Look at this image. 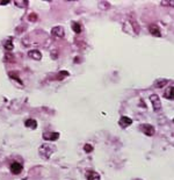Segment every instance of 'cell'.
<instances>
[{"label": "cell", "mask_w": 174, "mask_h": 180, "mask_svg": "<svg viewBox=\"0 0 174 180\" xmlns=\"http://www.w3.org/2000/svg\"><path fill=\"white\" fill-rule=\"evenodd\" d=\"M54 151H55V147H54V145L48 144V143H44V144H42V145L40 147L38 153H40V156H41L43 159H49V158L51 157V154L54 153Z\"/></svg>", "instance_id": "6da1fadb"}, {"label": "cell", "mask_w": 174, "mask_h": 180, "mask_svg": "<svg viewBox=\"0 0 174 180\" xmlns=\"http://www.w3.org/2000/svg\"><path fill=\"white\" fill-rule=\"evenodd\" d=\"M150 101L152 103V107H153V111L156 113H159L161 111V102H160V99L157 94H152L150 95Z\"/></svg>", "instance_id": "7a4b0ae2"}, {"label": "cell", "mask_w": 174, "mask_h": 180, "mask_svg": "<svg viewBox=\"0 0 174 180\" xmlns=\"http://www.w3.org/2000/svg\"><path fill=\"white\" fill-rule=\"evenodd\" d=\"M139 129L144 133L145 135H147V136H153L154 133H156L154 127H153L152 124H149V123H143V124H141V125H139Z\"/></svg>", "instance_id": "3957f363"}, {"label": "cell", "mask_w": 174, "mask_h": 180, "mask_svg": "<svg viewBox=\"0 0 174 180\" xmlns=\"http://www.w3.org/2000/svg\"><path fill=\"white\" fill-rule=\"evenodd\" d=\"M51 35L55 37H58V38H63L65 36V30L62 26H56L51 29Z\"/></svg>", "instance_id": "277c9868"}, {"label": "cell", "mask_w": 174, "mask_h": 180, "mask_svg": "<svg viewBox=\"0 0 174 180\" xmlns=\"http://www.w3.org/2000/svg\"><path fill=\"white\" fill-rule=\"evenodd\" d=\"M22 170L23 169H22V165L20 163H18V162L12 163V165H11V172L13 174H20L22 172Z\"/></svg>", "instance_id": "5b68a950"}, {"label": "cell", "mask_w": 174, "mask_h": 180, "mask_svg": "<svg viewBox=\"0 0 174 180\" xmlns=\"http://www.w3.org/2000/svg\"><path fill=\"white\" fill-rule=\"evenodd\" d=\"M43 138L45 141H51V142L57 141L58 138H59V133H44L43 134Z\"/></svg>", "instance_id": "8992f818"}, {"label": "cell", "mask_w": 174, "mask_h": 180, "mask_svg": "<svg viewBox=\"0 0 174 180\" xmlns=\"http://www.w3.org/2000/svg\"><path fill=\"white\" fill-rule=\"evenodd\" d=\"M118 123H120V125L122 127V128H128L129 125H131L132 124V120L130 119V118H128V116H122L120 121H118Z\"/></svg>", "instance_id": "52a82bcc"}, {"label": "cell", "mask_w": 174, "mask_h": 180, "mask_svg": "<svg viewBox=\"0 0 174 180\" xmlns=\"http://www.w3.org/2000/svg\"><path fill=\"white\" fill-rule=\"evenodd\" d=\"M149 30H150V33H151L153 36H156V37H161V31H160V29H159L158 26H156V25H150Z\"/></svg>", "instance_id": "ba28073f"}, {"label": "cell", "mask_w": 174, "mask_h": 180, "mask_svg": "<svg viewBox=\"0 0 174 180\" xmlns=\"http://www.w3.org/2000/svg\"><path fill=\"white\" fill-rule=\"evenodd\" d=\"M28 56L30 58H33V60H42V54H41V51H38V50H30V51H28Z\"/></svg>", "instance_id": "9c48e42d"}, {"label": "cell", "mask_w": 174, "mask_h": 180, "mask_svg": "<svg viewBox=\"0 0 174 180\" xmlns=\"http://www.w3.org/2000/svg\"><path fill=\"white\" fill-rule=\"evenodd\" d=\"M86 179L87 180H100L99 173H96L95 171H88L86 172Z\"/></svg>", "instance_id": "30bf717a"}, {"label": "cell", "mask_w": 174, "mask_h": 180, "mask_svg": "<svg viewBox=\"0 0 174 180\" xmlns=\"http://www.w3.org/2000/svg\"><path fill=\"white\" fill-rule=\"evenodd\" d=\"M25 125L27 127V128H30V129H36L37 128V122L36 120H34V119H28V120L25 121Z\"/></svg>", "instance_id": "8fae6325"}, {"label": "cell", "mask_w": 174, "mask_h": 180, "mask_svg": "<svg viewBox=\"0 0 174 180\" xmlns=\"http://www.w3.org/2000/svg\"><path fill=\"white\" fill-rule=\"evenodd\" d=\"M166 84H168V80L167 79H157L156 81H154V87H157V89H161V87H164Z\"/></svg>", "instance_id": "7c38bea8"}, {"label": "cell", "mask_w": 174, "mask_h": 180, "mask_svg": "<svg viewBox=\"0 0 174 180\" xmlns=\"http://www.w3.org/2000/svg\"><path fill=\"white\" fill-rule=\"evenodd\" d=\"M164 96L166 99H168V100H174V86L167 89L166 92H165V94H164Z\"/></svg>", "instance_id": "4fadbf2b"}, {"label": "cell", "mask_w": 174, "mask_h": 180, "mask_svg": "<svg viewBox=\"0 0 174 180\" xmlns=\"http://www.w3.org/2000/svg\"><path fill=\"white\" fill-rule=\"evenodd\" d=\"M71 27H72V30L76 33V34H79V33H81V26H80V23H78V22H72L71 23Z\"/></svg>", "instance_id": "5bb4252c"}, {"label": "cell", "mask_w": 174, "mask_h": 180, "mask_svg": "<svg viewBox=\"0 0 174 180\" xmlns=\"http://www.w3.org/2000/svg\"><path fill=\"white\" fill-rule=\"evenodd\" d=\"M69 72L67 71H60L59 73H58L57 76V79L58 80H62V79H64V78H66V77H69Z\"/></svg>", "instance_id": "9a60e30c"}, {"label": "cell", "mask_w": 174, "mask_h": 180, "mask_svg": "<svg viewBox=\"0 0 174 180\" xmlns=\"http://www.w3.org/2000/svg\"><path fill=\"white\" fill-rule=\"evenodd\" d=\"M13 42L11 41V40H8V41H6V43H5V49L6 50H8V51H11V50H13Z\"/></svg>", "instance_id": "2e32d148"}, {"label": "cell", "mask_w": 174, "mask_h": 180, "mask_svg": "<svg viewBox=\"0 0 174 180\" xmlns=\"http://www.w3.org/2000/svg\"><path fill=\"white\" fill-rule=\"evenodd\" d=\"M14 4H15L18 7H23V8L28 6V1H18V0H16V1H14Z\"/></svg>", "instance_id": "e0dca14e"}, {"label": "cell", "mask_w": 174, "mask_h": 180, "mask_svg": "<svg viewBox=\"0 0 174 180\" xmlns=\"http://www.w3.org/2000/svg\"><path fill=\"white\" fill-rule=\"evenodd\" d=\"M29 20L31 21V22H35L36 20H37V15L35 14V13H31V14H29Z\"/></svg>", "instance_id": "ac0fdd59"}, {"label": "cell", "mask_w": 174, "mask_h": 180, "mask_svg": "<svg viewBox=\"0 0 174 180\" xmlns=\"http://www.w3.org/2000/svg\"><path fill=\"white\" fill-rule=\"evenodd\" d=\"M84 150H85V152H92L93 151V147L91 144H85L84 145Z\"/></svg>", "instance_id": "d6986e66"}, {"label": "cell", "mask_w": 174, "mask_h": 180, "mask_svg": "<svg viewBox=\"0 0 174 180\" xmlns=\"http://www.w3.org/2000/svg\"><path fill=\"white\" fill-rule=\"evenodd\" d=\"M9 77H11V78H13V79H15V80H18V81H19V84H21V85H22L21 79H20L19 77H16V76H15V73H9Z\"/></svg>", "instance_id": "ffe728a7"}, {"label": "cell", "mask_w": 174, "mask_h": 180, "mask_svg": "<svg viewBox=\"0 0 174 180\" xmlns=\"http://www.w3.org/2000/svg\"><path fill=\"white\" fill-rule=\"evenodd\" d=\"M161 5H168V6H172V7H174V0H173V1H163V2H161Z\"/></svg>", "instance_id": "44dd1931"}, {"label": "cell", "mask_w": 174, "mask_h": 180, "mask_svg": "<svg viewBox=\"0 0 174 180\" xmlns=\"http://www.w3.org/2000/svg\"><path fill=\"white\" fill-rule=\"evenodd\" d=\"M8 2H9V1H2V2L0 1V5H6V4H8Z\"/></svg>", "instance_id": "7402d4cb"}, {"label": "cell", "mask_w": 174, "mask_h": 180, "mask_svg": "<svg viewBox=\"0 0 174 180\" xmlns=\"http://www.w3.org/2000/svg\"><path fill=\"white\" fill-rule=\"evenodd\" d=\"M23 180H27V179H23Z\"/></svg>", "instance_id": "603a6c76"}, {"label": "cell", "mask_w": 174, "mask_h": 180, "mask_svg": "<svg viewBox=\"0 0 174 180\" xmlns=\"http://www.w3.org/2000/svg\"><path fill=\"white\" fill-rule=\"evenodd\" d=\"M173 122H174V119H173Z\"/></svg>", "instance_id": "cb8c5ba5"}]
</instances>
